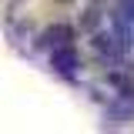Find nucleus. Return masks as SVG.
Here are the masks:
<instances>
[{
    "instance_id": "nucleus-1",
    "label": "nucleus",
    "mask_w": 134,
    "mask_h": 134,
    "mask_svg": "<svg viewBox=\"0 0 134 134\" xmlns=\"http://www.w3.org/2000/svg\"><path fill=\"white\" fill-rule=\"evenodd\" d=\"M77 64H81V60H77V54L70 50V44H64V47L54 54V67H57L60 74H77Z\"/></svg>"
},
{
    "instance_id": "nucleus-2",
    "label": "nucleus",
    "mask_w": 134,
    "mask_h": 134,
    "mask_svg": "<svg viewBox=\"0 0 134 134\" xmlns=\"http://www.w3.org/2000/svg\"><path fill=\"white\" fill-rule=\"evenodd\" d=\"M67 40H70V30H67V27H50L37 44H40V47H50V44H60V47H64Z\"/></svg>"
},
{
    "instance_id": "nucleus-3",
    "label": "nucleus",
    "mask_w": 134,
    "mask_h": 134,
    "mask_svg": "<svg viewBox=\"0 0 134 134\" xmlns=\"http://www.w3.org/2000/svg\"><path fill=\"white\" fill-rule=\"evenodd\" d=\"M94 47L100 50V54H107V57H114V54H121V47H117L114 37H107V34H94V40H91Z\"/></svg>"
},
{
    "instance_id": "nucleus-4",
    "label": "nucleus",
    "mask_w": 134,
    "mask_h": 134,
    "mask_svg": "<svg viewBox=\"0 0 134 134\" xmlns=\"http://www.w3.org/2000/svg\"><path fill=\"white\" fill-rule=\"evenodd\" d=\"M84 27H87V30L97 27V10H87V14H84Z\"/></svg>"
}]
</instances>
